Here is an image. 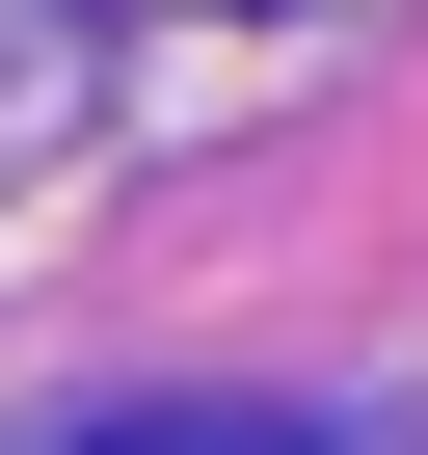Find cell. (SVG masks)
<instances>
[{
    "label": "cell",
    "instance_id": "obj_1",
    "mask_svg": "<svg viewBox=\"0 0 428 455\" xmlns=\"http://www.w3.org/2000/svg\"><path fill=\"white\" fill-rule=\"evenodd\" d=\"M81 455H295V428H242V402H187V428H81Z\"/></svg>",
    "mask_w": 428,
    "mask_h": 455
}]
</instances>
